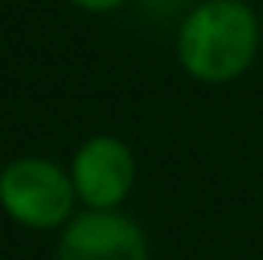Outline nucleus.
Segmentation results:
<instances>
[{"instance_id":"obj_1","label":"nucleus","mask_w":263,"mask_h":260,"mask_svg":"<svg viewBox=\"0 0 263 260\" xmlns=\"http://www.w3.org/2000/svg\"><path fill=\"white\" fill-rule=\"evenodd\" d=\"M263 44L260 13L243 0H200L177 27V60L197 84L223 87L253 67Z\"/></svg>"},{"instance_id":"obj_2","label":"nucleus","mask_w":263,"mask_h":260,"mask_svg":"<svg viewBox=\"0 0 263 260\" xmlns=\"http://www.w3.org/2000/svg\"><path fill=\"white\" fill-rule=\"evenodd\" d=\"M70 170L50 157H13L0 170V210L27 230H60L77 214Z\"/></svg>"},{"instance_id":"obj_3","label":"nucleus","mask_w":263,"mask_h":260,"mask_svg":"<svg viewBox=\"0 0 263 260\" xmlns=\"http://www.w3.org/2000/svg\"><path fill=\"white\" fill-rule=\"evenodd\" d=\"M67 170L84 210H120L137 183L134 150L114 134L87 137L73 150Z\"/></svg>"},{"instance_id":"obj_4","label":"nucleus","mask_w":263,"mask_h":260,"mask_svg":"<svg viewBox=\"0 0 263 260\" xmlns=\"http://www.w3.org/2000/svg\"><path fill=\"white\" fill-rule=\"evenodd\" d=\"M53 260H150V240L120 210H77L60 227Z\"/></svg>"},{"instance_id":"obj_5","label":"nucleus","mask_w":263,"mask_h":260,"mask_svg":"<svg viewBox=\"0 0 263 260\" xmlns=\"http://www.w3.org/2000/svg\"><path fill=\"white\" fill-rule=\"evenodd\" d=\"M77 10H87V13H110L117 7H123L127 0H70Z\"/></svg>"},{"instance_id":"obj_6","label":"nucleus","mask_w":263,"mask_h":260,"mask_svg":"<svg viewBox=\"0 0 263 260\" xmlns=\"http://www.w3.org/2000/svg\"><path fill=\"white\" fill-rule=\"evenodd\" d=\"M260 30H263V7H260Z\"/></svg>"}]
</instances>
